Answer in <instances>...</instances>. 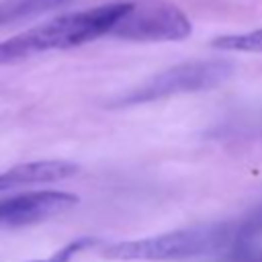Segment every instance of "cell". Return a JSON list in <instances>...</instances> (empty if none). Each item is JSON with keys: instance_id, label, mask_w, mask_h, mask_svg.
<instances>
[{"instance_id": "11", "label": "cell", "mask_w": 262, "mask_h": 262, "mask_svg": "<svg viewBox=\"0 0 262 262\" xmlns=\"http://www.w3.org/2000/svg\"><path fill=\"white\" fill-rule=\"evenodd\" d=\"M244 262H262V250L248 252V254L244 256Z\"/></svg>"}, {"instance_id": "5", "label": "cell", "mask_w": 262, "mask_h": 262, "mask_svg": "<svg viewBox=\"0 0 262 262\" xmlns=\"http://www.w3.org/2000/svg\"><path fill=\"white\" fill-rule=\"evenodd\" d=\"M78 205V196L66 190H29L0 199V227H23L59 213H66Z\"/></svg>"}, {"instance_id": "8", "label": "cell", "mask_w": 262, "mask_h": 262, "mask_svg": "<svg viewBox=\"0 0 262 262\" xmlns=\"http://www.w3.org/2000/svg\"><path fill=\"white\" fill-rule=\"evenodd\" d=\"M211 47L221 51H239V53H262V29L221 35L211 41Z\"/></svg>"}, {"instance_id": "9", "label": "cell", "mask_w": 262, "mask_h": 262, "mask_svg": "<svg viewBox=\"0 0 262 262\" xmlns=\"http://www.w3.org/2000/svg\"><path fill=\"white\" fill-rule=\"evenodd\" d=\"M96 239L94 237H80V239H74L70 244H66L63 248H59L55 254H51L49 258H43V260H31V262H70L78 252L86 250L88 246H92Z\"/></svg>"}, {"instance_id": "6", "label": "cell", "mask_w": 262, "mask_h": 262, "mask_svg": "<svg viewBox=\"0 0 262 262\" xmlns=\"http://www.w3.org/2000/svg\"><path fill=\"white\" fill-rule=\"evenodd\" d=\"M76 172H78L76 164L61 162V160H37V162L18 164V166H12L10 170L0 172V192L12 190L18 186L66 180Z\"/></svg>"}, {"instance_id": "1", "label": "cell", "mask_w": 262, "mask_h": 262, "mask_svg": "<svg viewBox=\"0 0 262 262\" xmlns=\"http://www.w3.org/2000/svg\"><path fill=\"white\" fill-rule=\"evenodd\" d=\"M129 2H111L94 8L68 12L43 25L27 29L0 43V66L16 63L47 51L72 49L111 35L117 20L125 14Z\"/></svg>"}, {"instance_id": "4", "label": "cell", "mask_w": 262, "mask_h": 262, "mask_svg": "<svg viewBox=\"0 0 262 262\" xmlns=\"http://www.w3.org/2000/svg\"><path fill=\"white\" fill-rule=\"evenodd\" d=\"M192 33L190 18L172 2L137 0L129 2L125 14L117 20L108 37L123 41H182Z\"/></svg>"}, {"instance_id": "10", "label": "cell", "mask_w": 262, "mask_h": 262, "mask_svg": "<svg viewBox=\"0 0 262 262\" xmlns=\"http://www.w3.org/2000/svg\"><path fill=\"white\" fill-rule=\"evenodd\" d=\"M262 235V205L246 219V223L237 229V237L244 239V242H250V239H256Z\"/></svg>"}, {"instance_id": "2", "label": "cell", "mask_w": 262, "mask_h": 262, "mask_svg": "<svg viewBox=\"0 0 262 262\" xmlns=\"http://www.w3.org/2000/svg\"><path fill=\"white\" fill-rule=\"evenodd\" d=\"M231 233H233L231 227L225 223H209V225L184 227L139 239L111 242L102 246L100 254L108 260H123V262L186 260L223 250L231 242Z\"/></svg>"}, {"instance_id": "7", "label": "cell", "mask_w": 262, "mask_h": 262, "mask_svg": "<svg viewBox=\"0 0 262 262\" xmlns=\"http://www.w3.org/2000/svg\"><path fill=\"white\" fill-rule=\"evenodd\" d=\"M70 2L72 0H0V27L29 20Z\"/></svg>"}, {"instance_id": "3", "label": "cell", "mask_w": 262, "mask_h": 262, "mask_svg": "<svg viewBox=\"0 0 262 262\" xmlns=\"http://www.w3.org/2000/svg\"><path fill=\"white\" fill-rule=\"evenodd\" d=\"M233 76V63L227 59H196L172 66L168 70L158 72L143 84L135 86L127 94L119 96L113 104L129 106V104H143L184 92H201L211 90L225 84Z\"/></svg>"}]
</instances>
